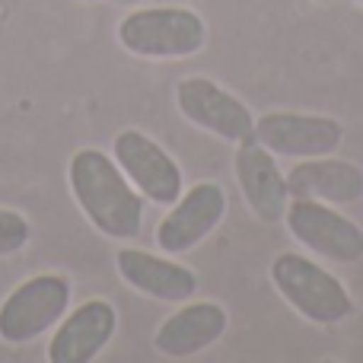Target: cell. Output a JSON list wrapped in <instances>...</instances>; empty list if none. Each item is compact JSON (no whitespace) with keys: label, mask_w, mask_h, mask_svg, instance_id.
Wrapping results in <instances>:
<instances>
[{"label":"cell","mask_w":363,"mask_h":363,"mask_svg":"<svg viewBox=\"0 0 363 363\" xmlns=\"http://www.w3.org/2000/svg\"><path fill=\"white\" fill-rule=\"evenodd\" d=\"M70 194L86 220L108 239H138L144 230V194L128 182L121 166L96 147H83L67 163Z\"/></svg>","instance_id":"6da1fadb"},{"label":"cell","mask_w":363,"mask_h":363,"mask_svg":"<svg viewBox=\"0 0 363 363\" xmlns=\"http://www.w3.org/2000/svg\"><path fill=\"white\" fill-rule=\"evenodd\" d=\"M118 42L134 57L176 61L204 48L207 23L188 6H140L118 23Z\"/></svg>","instance_id":"7a4b0ae2"},{"label":"cell","mask_w":363,"mask_h":363,"mask_svg":"<svg viewBox=\"0 0 363 363\" xmlns=\"http://www.w3.org/2000/svg\"><path fill=\"white\" fill-rule=\"evenodd\" d=\"M271 284L277 294L313 325H338L354 313L347 287L300 252H281L271 262Z\"/></svg>","instance_id":"3957f363"},{"label":"cell","mask_w":363,"mask_h":363,"mask_svg":"<svg viewBox=\"0 0 363 363\" xmlns=\"http://www.w3.org/2000/svg\"><path fill=\"white\" fill-rule=\"evenodd\" d=\"M70 281L64 274H35L13 287L0 303V341L10 347L42 338L67 315Z\"/></svg>","instance_id":"277c9868"},{"label":"cell","mask_w":363,"mask_h":363,"mask_svg":"<svg viewBox=\"0 0 363 363\" xmlns=\"http://www.w3.org/2000/svg\"><path fill=\"white\" fill-rule=\"evenodd\" d=\"M290 236L300 245L313 249L315 255L335 264H357L363 262V230L351 217L335 211V204L315 198H290L284 213Z\"/></svg>","instance_id":"5b68a950"},{"label":"cell","mask_w":363,"mask_h":363,"mask_svg":"<svg viewBox=\"0 0 363 363\" xmlns=\"http://www.w3.org/2000/svg\"><path fill=\"white\" fill-rule=\"evenodd\" d=\"M252 138L271 150L274 157L313 160L328 157L341 147L345 128L332 115H309V112H268L255 118Z\"/></svg>","instance_id":"8992f818"},{"label":"cell","mask_w":363,"mask_h":363,"mask_svg":"<svg viewBox=\"0 0 363 363\" xmlns=\"http://www.w3.org/2000/svg\"><path fill=\"white\" fill-rule=\"evenodd\" d=\"M112 157L128 176V182L153 204H172L185 191L179 163L150 134L138 131V128H125V131L115 134Z\"/></svg>","instance_id":"52a82bcc"},{"label":"cell","mask_w":363,"mask_h":363,"mask_svg":"<svg viewBox=\"0 0 363 363\" xmlns=\"http://www.w3.org/2000/svg\"><path fill=\"white\" fill-rule=\"evenodd\" d=\"M176 106L191 125L201 131L223 138L230 144L252 138L255 131V115L245 102H239L230 89L213 83L211 77H185L176 86Z\"/></svg>","instance_id":"ba28073f"},{"label":"cell","mask_w":363,"mask_h":363,"mask_svg":"<svg viewBox=\"0 0 363 363\" xmlns=\"http://www.w3.org/2000/svg\"><path fill=\"white\" fill-rule=\"evenodd\" d=\"M226 191L217 182H198L172 201V211L160 220L157 245L166 255H185L201 245L226 217Z\"/></svg>","instance_id":"9c48e42d"},{"label":"cell","mask_w":363,"mask_h":363,"mask_svg":"<svg viewBox=\"0 0 363 363\" xmlns=\"http://www.w3.org/2000/svg\"><path fill=\"white\" fill-rule=\"evenodd\" d=\"M233 166H236V182L249 211L262 223H281L290 204V188L274 153L264 150L255 138H245L236 144Z\"/></svg>","instance_id":"30bf717a"},{"label":"cell","mask_w":363,"mask_h":363,"mask_svg":"<svg viewBox=\"0 0 363 363\" xmlns=\"http://www.w3.org/2000/svg\"><path fill=\"white\" fill-rule=\"evenodd\" d=\"M118 328V313L108 300H86L57 322L48 341L51 363H89L108 347Z\"/></svg>","instance_id":"8fae6325"},{"label":"cell","mask_w":363,"mask_h":363,"mask_svg":"<svg viewBox=\"0 0 363 363\" xmlns=\"http://www.w3.org/2000/svg\"><path fill=\"white\" fill-rule=\"evenodd\" d=\"M230 328L226 306L213 300H185V306L176 309L169 319L153 335V347L169 360H188L194 354L213 347Z\"/></svg>","instance_id":"7c38bea8"},{"label":"cell","mask_w":363,"mask_h":363,"mask_svg":"<svg viewBox=\"0 0 363 363\" xmlns=\"http://www.w3.org/2000/svg\"><path fill=\"white\" fill-rule=\"evenodd\" d=\"M115 268H118L121 281H125L128 287L150 296V300L185 303L198 294V277H194V271H188L185 264L172 262V258L153 255V252L118 249Z\"/></svg>","instance_id":"4fadbf2b"},{"label":"cell","mask_w":363,"mask_h":363,"mask_svg":"<svg viewBox=\"0 0 363 363\" xmlns=\"http://www.w3.org/2000/svg\"><path fill=\"white\" fill-rule=\"evenodd\" d=\"M290 198H315L325 204H357L363 198V169L351 160L313 157L287 172Z\"/></svg>","instance_id":"5bb4252c"},{"label":"cell","mask_w":363,"mask_h":363,"mask_svg":"<svg viewBox=\"0 0 363 363\" xmlns=\"http://www.w3.org/2000/svg\"><path fill=\"white\" fill-rule=\"evenodd\" d=\"M32 236L29 220L19 211H10V207H0V258L4 255H16L19 249H26Z\"/></svg>","instance_id":"9a60e30c"},{"label":"cell","mask_w":363,"mask_h":363,"mask_svg":"<svg viewBox=\"0 0 363 363\" xmlns=\"http://www.w3.org/2000/svg\"><path fill=\"white\" fill-rule=\"evenodd\" d=\"M118 6H134V4H140V0H115Z\"/></svg>","instance_id":"2e32d148"},{"label":"cell","mask_w":363,"mask_h":363,"mask_svg":"<svg viewBox=\"0 0 363 363\" xmlns=\"http://www.w3.org/2000/svg\"><path fill=\"white\" fill-rule=\"evenodd\" d=\"M315 4H332V0H315Z\"/></svg>","instance_id":"e0dca14e"},{"label":"cell","mask_w":363,"mask_h":363,"mask_svg":"<svg viewBox=\"0 0 363 363\" xmlns=\"http://www.w3.org/2000/svg\"><path fill=\"white\" fill-rule=\"evenodd\" d=\"M86 4H99V0H86Z\"/></svg>","instance_id":"ac0fdd59"},{"label":"cell","mask_w":363,"mask_h":363,"mask_svg":"<svg viewBox=\"0 0 363 363\" xmlns=\"http://www.w3.org/2000/svg\"><path fill=\"white\" fill-rule=\"evenodd\" d=\"M357 4H363V0H357Z\"/></svg>","instance_id":"d6986e66"}]
</instances>
